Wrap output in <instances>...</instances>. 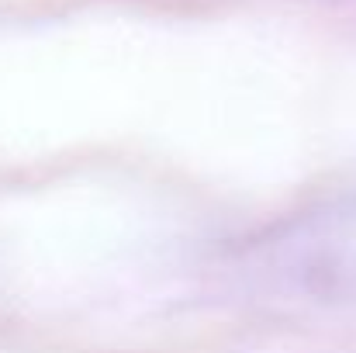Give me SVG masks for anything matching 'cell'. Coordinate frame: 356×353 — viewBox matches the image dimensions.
Returning a JSON list of instances; mask_svg holds the SVG:
<instances>
[{
  "label": "cell",
  "mask_w": 356,
  "mask_h": 353,
  "mask_svg": "<svg viewBox=\"0 0 356 353\" xmlns=\"http://www.w3.org/2000/svg\"><path fill=\"white\" fill-rule=\"evenodd\" d=\"M256 253V267L291 291L356 298V201L284 226Z\"/></svg>",
  "instance_id": "6da1fadb"
}]
</instances>
